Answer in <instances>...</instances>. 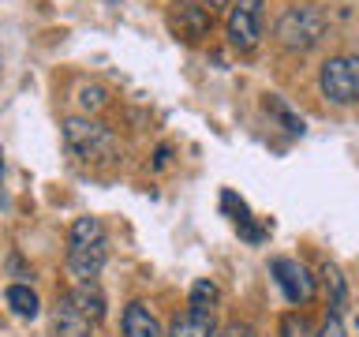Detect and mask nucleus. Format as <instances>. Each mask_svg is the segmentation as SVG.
<instances>
[{
  "mask_svg": "<svg viewBox=\"0 0 359 337\" xmlns=\"http://www.w3.org/2000/svg\"><path fill=\"white\" fill-rule=\"evenodd\" d=\"M0 180H4V150H0Z\"/></svg>",
  "mask_w": 359,
  "mask_h": 337,
  "instance_id": "5701e85b",
  "label": "nucleus"
},
{
  "mask_svg": "<svg viewBox=\"0 0 359 337\" xmlns=\"http://www.w3.org/2000/svg\"><path fill=\"white\" fill-rule=\"evenodd\" d=\"M280 337H314L311 326L303 315H285V322H280Z\"/></svg>",
  "mask_w": 359,
  "mask_h": 337,
  "instance_id": "f3484780",
  "label": "nucleus"
},
{
  "mask_svg": "<svg viewBox=\"0 0 359 337\" xmlns=\"http://www.w3.org/2000/svg\"><path fill=\"white\" fill-rule=\"evenodd\" d=\"M269 270H273L277 285L280 292L288 296V303H296V308H303V303L314 300V292H318V281H314V274L303 263H296V258H273L269 263Z\"/></svg>",
  "mask_w": 359,
  "mask_h": 337,
  "instance_id": "0eeeda50",
  "label": "nucleus"
},
{
  "mask_svg": "<svg viewBox=\"0 0 359 337\" xmlns=\"http://www.w3.org/2000/svg\"><path fill=\"white\" fill-rule=\"evenodd\" d=\"M79 101H83V109H101V105H105V90H101V86H83V90H79Z\"/></svg>",
  "mask_w": 359,
  "mask_h": 337,
  "instance_id": "a211bd4d",
  "label": "nucleus"
},
{
  "mask_svg": "<svg viewBox=\"0 0 359 337\" xmlns=\"http://www.w3.org/2000/svg\"><path fill=\"white\" fill-rule=\"evenodd\" d=\"M168 337H217V319H213L210 308H187L172 322Z\"/></svg>",
  "mask_w": 359,
  "mask_h": 337,
  "instance_id": "6e6552de",
  "label": "nucleus"
},
{
  "mask_svg": "<svg viewBox=\"0 0 359 337\" xmlns=\"http://www.w3.org/2000/svg\"><path fill=\"white\" fill-rule=\"evenodd\" d=\"M64 146L79 161H109L116 154V135L97 120L72 117V120H64Z\"/></svg>",
  "mask_w": 359,
  "mask_h": 337,
  "instance_id": "f03ea898",
  "label": "nucleus"
},
{
  "mask_svg": "<svg viewBox=\"0 0 359 337\" xmlns=\"http://www.w3.org/2000/svg\"><path fill=\"white\" fill-rule=\"evenodd\" d=\"M325 34V11L318 4H296L288 8L277 22V41L292 53H307L322 41Z\"/></svg>",
  "mask_w": 359,
  "mask_h": 337,
  "instance_id": "7ed1b4c3",
  "label": "nucleus"
},
{
  "mask_svg": "<svg viewBox=\"0 0 359 337\" xmlns=\"http://www.w3.org/2000/svg\"><path fill=\"white\" fill-rule=\"evenodd\" d=\"M53 326H56V337H94V326H97V322H90L86 315L64 296L60 303H56Z\"/></svg>",
  "mask_w": 359,
  "mask_h": 337,
  "instance_id": "1a4fd4ad",
  "label": "nucleus"
},
{
  "mask_svg": "<svg viewBox=\"0 0 359 337\" xmlns=\"http://www.w3.org/2000/svg\"><path fill=\"white\" fill-rule=\"evenodd\" d=\"M314 337H344V322H341V315H337V311H330V315H325L322 330L314 333Z\"/></svg>",
  "mask_w": 359,
  "mask_h": 337,
  "instance_id": "6ab92c4d",
  "label": "nucleus"
},
{
  "mask_svg": "<svg viewBox=\"0 0 359 337\" xmlns=\"http://www.w3.org/2000/svg\"><path fill=\"white\" fill-rule=\"evenodd\" d=\"M109 258V236H105V225L97 218H75L72 225V236H67V270L72 277L83 285V281H94L101 274Z\"/></svg>",
  "mask_w": 359,
  "mask_h": 337,
  "instance_id": "f257e3e1",
  "label": "nucleus"
},
{
  "mask_svg": "<svg viewBox=\"0 0 359 337\" xmlns=\"http://www.w3.org/2000/svg\"><path fill=\"white\" fill-rule=\"evenodd\" d=\"M266 112H269V117H277L292 135H303V117H296V112L285 105V98H280V94H266Z\"/></svg>",
  "mask_w": 359,
  "mask_h": 337,
  "instance_id": "2eb2a0df",
  "label": "nucleus"
},
{
  "mask_svg": "<svg viewBox=\"0 0 359 337\" xmlns=\"http://www.w3.org/2000/svg\"><path fill=\"white\" fill-rule=\"evenodd\" d=\"M224 27H229L232 49L251 53L258 45V38H262V0H232Z\"/></svg>",
  "mask_w": 359,
  "mask_h": 337,
  "instance_id": "423d86ee",
  "label": "nucleus"
},
{
  "mask_svg": "<svg viewBox=\"0 0 359 337\" xmlns=\"http://www.w3.org/2000/svg\"><path fill=\"white\" fill-rule=\"evenodd\" d=\"M318 86L333 105H352V101H359V53L330 56L318 72Z\"/></svg>",
  "mask_w": 359,
  "mask_h": 337,
  "instance_id": "20e7f679",
  "label": "nucleus"
},
{
  "mask_svg": "<svg viewBox=\"0 0 359 337\" xmlns=\"http://www.w3.org/2000/svg\"><path fill=\"white\" fill-rule=\"evenodd\" d=\"M4 303H8V308L19 315V319H34V315L41 311L38 292H34L30 285H8V292H4Z\"/></svg>",
  "mask_w": 359,
  "mask_h": 337,
  "instance_id": "ddd939ff",
  "label": "nucleus"
},
{
  "mask_svg": "<svg viewBox=\"0 0 359 337\" xmlns=\"http://www.w3.org/2000/svg\"><path fill=\"white\" fill-rule=\"evenodd\" d=\"M217 296H221V289L213 285L210 277H202V281H195V285H191V300H187V308H210V311H213Z\"/></svg>",
  "mask_w": 359,
  "mask_h": 337,
  "instance_id": "dca6fc26",
  "label": "nucleus"
},
{
  "mask_svg": "<svg viewBox=\"0 0 359 337\" xmlns=\"http://www.w3.org/2000/svg\"><path fill=\"white\" fill-rule=\"evenodd\" d=\"M168 165V146H157V157H154V168H165Z\"/></svg>",
  "mask_w": 359,
  "mask_h": 337,
  "instance_id": "412c9836",
  "label": "nucleus"
},
{
  "mask_svg": "<svg viewBox=\"0 0 359 337\" xmlns=\"http://www.w3.org/2000/svg\"><path fill=\"white\" fill-rule=\"evenodd\" d=\"M123 337H165V330L142 300H131L123 308Z\"/></svg>",
  "mask_w": 359,
  "mask_h": 337,
  "instance_id": "9d476101",
  "label": "nucleus"
},
{
  "mask_svg": "<svg viewBox=\"0 0 359 337\" xmlns=\"http://www.w3.org/2000/svg\"><path fill=\"white\" fill-rule=\"evenodd\" d=\"M202 4H206V8L213 11V8H229V4H232V0H202Z\"/></svg>",
  "mask_w": 359,
  "mask_h": 337,
  "instance_id": "4be33fe9",
  "label": "nucleus"
},
{
  "mask_svg": "<svg viewBox=\"0 0 359 337\" xmlns=\"http://www.w3.org/2000/svg\"><path fill=\"white\" fill-rule=\"evenodd\" d=\"M221 206L232 213L236 229H240L251 244H262V240H266V229H255V225H251V210H247L243 199H236V191H224V195H221Z\"/></svg>",
  "mask_w": 359,
  "mask_h": 337,
  "instance_id": "f8f14e48",
  "label": "nucleus"
},
{
  "mask_svg": "<svg viewBox=\"0 0 359 337\" xmlns=\"http://www.w3.org/2000/svg\"><path fill=\"white\" fill-rule=\"evenodd\" d=\"M67 300H72L90 322H101V319H105V296H101V289L94 285V281H83V285H75L72 292H67Z\"/></svg>",
  "mask_w": 359,
  "mask_h": 337,
  "instance_id": "9b49d317",
  "label": "nucleus"
},
{
  "mask_svg": "<svg viewBox=\"0 0 359 337\" xmlns=\"http://www.w3.org/2000/svg\"><path fill=\"white\" fill-rule=\"evenodd\" d=\"M322 281H325V289H330V308L341 315V308H344V300H348V285H344V274L337 270L333 263H325L322 266Z\"/></svg>",
  "mask_w": 359,
  "mask_h": 337,
  "instance_id": "4468645a",
  "label": "nucleus"
},
{
  "mask_svg": "<svg viewBox=\"0 0 359 337\" xmlns=\"http://www.w3.org/2000/svg\"><path fill=\"white\" fill-rule=\"evenodd\" d=\"M168 27L180 41L187 45H198L210 38L213 30V11L202 4V0H172L168 4Z\"/></svg>",
  "mask_w": 359,
  "mask_h": 337,
  "instance_id": "39448f33",
  "label": "nucleus"
},
{
  "mask_svg": "<svg viewBox=\"0 0 359 337\" xmlns=\"http://www.w3.org/2000/svg\"><path fill=\"white\" fill-rule=\"evenodd\" d=\"M217 337H258V333H255L247 322H232V326H224V330H221Z\"/></svg>",
  "mask_w": 359,
  "mask_h": 337,
  "instance_id": "aec40b11",
  "label": "nucleus"
}]
</instances>
